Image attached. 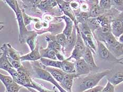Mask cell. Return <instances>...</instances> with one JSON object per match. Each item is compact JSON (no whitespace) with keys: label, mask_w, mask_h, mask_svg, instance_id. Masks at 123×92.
I'll use <instances>...</instances> for the list:
<instances>
[{"label":"cell","mask_w":123,"mask_h":92,"mask_svg":"<svg viewBox=\"0 0 123 92\" xmlns=\"http://www.w3.org/2000/svg\"><path fill=\"white\" fill-rule=\"evenodd\" d=\"M7 72L11 75L15 82L21 86L25 87L31 92H36L31 90L32 88L36 89L40 92H55L44 88L42 85L33 81L29 74L28 71L24 67L18 70L13 68Z\"/></svg>","instance_id":"obj_1"},{"label":"cell","mask_w":123,"mask_h":92,"mask_svg":"<svg viewBox=\"0 0 123 92\" xmlns=\"http://www.w3.org/2000/svg\"><path fill=\"white\" fill-rule=\"evenodd\" d=\"M111 72V71L110 70H107L103 72L95 73L85 76L80 84L78 92H83L87 89L95 87L104 77L108 75Z\"/></svg>","instance_id":"obj_2"},{"label":"cell","mask_w":123,"mask_h":92,"mask_svg":"<svg viewBox=\"0 0 123 92\" xmlns=\"http://www.w3.org/2000/svg\"><path fill=\"white\" fill-rule=\"evenodd\" d=\"M32 70L33 77L50 82L54 85L60 92H67L60 86V84L58 83V81L53 77L50 73L45 70L44 68L41 67L39 62H34L32 64Z\"/></svg>","instance_id":"obj_3"},{"label":"cell","mask_w":123,"mask_h":92,"mask_svg":"<svg viewBox=\"0 0 123 92\" xmlns=\"http://www.w3.org/2000/svg\"><path fill=\"white\" fill-rule=\"evenodd\" d=\"M101 42L105 43L109 51L117 59L123 55V45L117 40L111 32L104 36Z\"/></svg>","instance_id":"obj_4"},{"label":"cell","mask_w":123,"mask_h":92,"mask_svg":"<svg viewBox=\"0 0 123 92\" xmlns=\"http://www.w3.org/2000/svg\"><path fill=\"white\" fill-rule=\"evenodd\" d=\"M78 27L80 31L81 35L86 46L89 48L93 53L96 52V41L95 42L93 33L90 30L87 23L78 24Z\"/></svg>","instance_id":"obj_5"},{"label":"cell","mask_w":123,"mask_h":92,"mask_svg":"<svg viewBox=\"0 0 123 92\" xmlns=\"http://www.w3.org/2000/svg\"><path fill=\"white\" fill-rule=\"evenodd\" d=\"M77 30V41L71 55L66 60H70L71 59H74L76 60L82 59L84 56V54L86 48V46L81 35L80 31L78 27V24H75Z\"/></svg>","instance_id":"obj_6"},{"label":"cell","mask_w":123,"mask_h":92,"mask_svg":"<svg viewBox=\"0 0 123 92\" xmlns=\"http://www.w3.org/2000/svg\"><path fill=\"white\" fill-rule=\"evenodd\" d=\"M15 15L17 16L18 28H19V41L21 43H22L25 41V42L26 38L30 35L31 32L29 31L26 28L23 18L22 12L20 9L18 3L17 5V12L15 13Z\"/></svg>","instance_id":"obj_7"},{"label":"cell","mask_w":123,"mask_h":92,"mask_svg":"<svg viewBox=\"0 0 123 92\" xmlns=\"http://www.w3.org/2000/svg\"><path fill=\"white\" fill-rule=\"evenodd\" d=\"M96 41L97 45L98 54L101 59L110 62H117L118 63L121 62L119 61L118 59H117L111 53L107 47L102 43V42L98 41L97 39H96Z\"/></svg>","instance_id":"obj_8"},{"label":"cell","mask_w":123,"mask_h":92,"mask_svg":"<svg viewBox=\"0 0 123 92\" xmlns=\"http://www.w3.org/2000/svg\"><path fill=\"white\" fill-rule=\"evenodd\" d=\"M0 67L1 69L6 70L7 72L13 68L8 59L7 44H3L1 47Z\"/></svg>","instance_id":"obj_9"},{"label":"cell","mask_w":123,"mask_h":92,"mask_svg":"<svg viewBox=\"0 0 123 92\" xmlns=\"http://www.w3.org/2000/svg\"><path fill=\"white\" fill-rule=\"evenodd\" d=\"M76 74L79 77L82 75H88L92 71V68L84 59H82L76 60L75 62Z\"/></svg>","instance_id":"obj_10"},{"label":"cell","mask_w":123,"mask_h":92,"mask_svg":"<svg viewBox=\"0 0 123 92\" xmlns=\"http://www.w3.org/2000/svg\"><path fill=\"white\" fill-rule=\"evenodd\" d=\"M59 6L62 11L65 13L66 16H68L73 20V22H74V24L78 23L76 20V17L75 16V14L73 12V10L71 9L70 7V3H69L68 1H57Z\"/></svg>","instance_id":"obj_11"},{"label":"cell","mask_w":123,"mask_h":92,"mask_svg":"<svg viewBox=\"0 0 123 92\" xmlns=\"http://www.w3.org/2000/svg\"><path fill=\"white\" fill-rule=\"evenodd\" d=\"M78 77L79 76L76 73L66 74L60 85L67 92H72L74 80Z\"/></svg>","instance_id":"obj_12"},{"label":"cell","mask_w":123,"mask_h":92,"mask_svg":"<svg viewBox=\"0 0 123 92\" xmlns=\"http://www.w3.org/2000/svg\"><path fill=\"white\" fill-rule=\"evenodd\" d=\"M111 27L113 35L116 38H119L123 34V20L117 19L111 21Z\"/></svg>","instance_id":"obj_13"},{"label":"cell","mask_w":123,"mask_h":92,"mask_svg":"<svg viewBox=\"0 0 123 92\" xmlns=\"http://www.w3.org/2000/svg\"><path fill=\"white\" fill-rule=\"evenodd\" d=\"M77 41V30L75 25L74 26L73 31L70 36H69L67 39V44L64 50L67 53V54L70 55L71 52H73V49H74V46Z\"/></svg>","instance_id":"obj_14"},{"label":"cell","mask_w":123,"mask_h":92,"mask_svg":"<svg viewBox=\"0 0 123 92\" xmlns=\"http://www.w3.org/2000/svg\"><path fill=\"white\" fill-rule=\"evenodd\" d=\"M42 58L40 49L38 46L36 47L33 51H31L29 53L21 56L20 60L21 62L23 61H36L39 60H40Z\"/></svg>","instance_id":"obj_15"},{"label":"cell","mask_w":123,"mask_h":92,"mask_svg":"<svg viewBox=\"0 0 123 92\" xmlns=\"http://www.w3.org/2000/svg\"><path fill=\"white\" fill-rule=\"evenodd\" d=\"M44 68L45 70H47L48 72L50 73L51 75L53 76V77L58 83H59V84L62 82L64 76L66 74V73L64 72L62 70L58 68L44 66Z\"/></svg>","instance_id":"obj_16"},{"label":"cell","mask_w":123,"mask_h":92,"mask_svg":"<svg viewBox=\"0 0 123 92\" xmlns=\"http://www.w3.org/2000/svg\"><path fill=\"white\" fill-rule=\"evenodd\" d=\"M82 58L84 59L86 62L89 65V66L92 68V70L97 69L98 68L97 65L96 64L94 59H93L92 51L87 46Z\"/></svg>","instance_id":"obj_17"},{"label":"cell","mask_w":123,"mask_h":92,"mask_svg":"<svg viewBox=\"0 0 123 92\" xmlns=\"http://www.w3.org/2000/svg\"><path fill=\"white\" fill-rule=\"evenodd\" d=\"M61 67L64 72L66 74L76 73L75 63L72 62L70 60L66 59L61 62Z\"/></svg>","instance_id":"obj_18"},{"label":"cell","mask_w":123,"mask_h":92,"mask_svg":"<svg viewBox=\"0 0 123 92\" xmlns=\"http://www.w3.org/2000/svg\"><path fill=\"white\" fill-rule=\"evenodd\" d=\"M47 41L48 42V48L52 49L57 53H60L62 49V47L59 44L55 39V37L51 36H47Z\"/></svg>","instance_id":"obj_19"},{"label":"cell","mask_w":123,"mask_h":92,"mask_svg":"<svg viewBox=\"0 0 123 92\" xmlns=\"http://www.w3.org/2000/svg\"><path fill=\"white\" fill-rule=\"evenodd\" d=\"M105 11L101 9L99 5V1H95V3H93L89 11L90 17L93 18L97 17L103 15Z\"/></svg>","instance_id":"obj_20"},{"label":"cell","mask_w":123,"mask_h":92,"mask_svg":"<svg viewBox=\"0 0 123 92\" xmlns=\"http://www.w3.org/2000/svg\"><path fill=\"white\" fill-rule=\"evenodd\" d=\"M61 18L65 20L66 24V27L65 29H64L62 33L65 34V35L66 36L67 38L69 36L71 35L72 32H73L74 26L73 24L74 22L71 18L68 17V16H67L66 15L62 16V17H61Z\"/></svg>","instance_id":"obj_21"},{"label":"cell","mask_w":123,"mask_h":92,"mask_svg":"<svg viewBox=\"0 0 123 92\" xmlns=\"http://www.w3.org/2000/svg\"><path fill=\"white\" fill-rule=\"evenodd\" d=\"M40 53L41 57L43 58H46L51 60H58L57 57V52L52 49H51L47 47L46 49H40Z\"/></svg>","instance_id":"obj_22"},{"label":"cell","mask_w":123,"mask_h":92,"mask_svg":"<svg viewBox=\"0 0 123 92\" xmlns=\"http://www.w3.org/2000/svg\"><path fill=\"white\" fill-rule=\"evenodd\" d=\"M40 60L44 66L58 68L59 69H61V62L59 60H55L43 57H42Z\"/></svg>","instance_id":"obj_23"},{"label":"cell","mask_w":123,"mask_h":92,"mask_svg":"<svg viewBox=\"0 0 123 92\" xmlns=\"http://www.w3.org/2000/svg\"><path fill=\"white\" fill-rule=\"evenodd\" d=\"M108 81L115 86L123 82V71L117 72L108 78Z\"/></svg>","instance_id":"obj_24"},{"label":"cell","mask_w":123,"mask_h":92,"mask_svg":"<svg viewBox=\"0 0 123 92\" xmlns=\"http://www.w3.org/2000/svg\"><path fill=\"white\" fill-rule=\"evenodd\" d=\"M37 33L31 32L25 40V42L29 45L31 51H33L37 47Z\"/></svg>","instance_id":"obj_25"},{"label":"cell","mask_w":123,"mask_h":92,"mask_svg":"<svg viewBox=\"0 0 123 92\" xmlns=\"http://www.w3.org/2000/svg\"><path fill=\"white\" fill-rule=\"evenodd\" d=\"M8 56L16 60H20L21 56L20 53L13 49L10 44H7ZM21 61V60H20Z\"/></svg>","instance_id":"obj_26"},{"label":"cell","mask_w":123,"mask_h":92,"mask_svg":"<svg viewBox=\"0 0 123 92\" xmlns=\"http://www.w3.org/2000/svg\"><path fill=\"white\" fill-rule=\"evenodd\" d=\"M87 24L92 33L100 27L99 23L98 22L97 17L89 18L87 21Z\"/></svg>","instance_id":"obj_27"},{"label":"cell","mask_w":123,"mask_h":92,"mask_svg":"<svg viewBox=\"0 0 123 92\" xmlns=\"http://www.w3.org/2000/svg\"><path fill=\"white\" fill-rule=\"evenodd\" d=\"M0 80H1V81L3 84H4L5 87L9 86L14 82L12 76L5 75L2 73L0 74Z\"/></svg>","instance_id":"obj_28"},{"label":"cell","mask_w":123,"mask_h":92,"mask_svg":"<svg viewBox=\"0 0 123 92\" xmlns=\"http://www.w3.org/2000/svg\"><path fill=\"white\" fill-rule=\"evenodd\" d=\"M55 37L56 41L62 46V49H64L67 44V38L66 36L62 33L57 34Z\"/></svg>","instance_id":"obj_29"},{"label":"cell","mask_w":123,"mask_h":92,"mask_svg":"<svg viewBox=\"0 0 123 92\" xmlns=\"http://www.w3.org/2000/svg\"><path fill=\"white\" fill-rule=\"evenodd\" d=\"M22 86L20 85L16 82L12 83L11 85L5 87L6 91L7 92H18L20 89L22 88Z\"/></svg>","instance_id":"obj_30"},{"label":"cell","mask_w":123,"mask_h":92,"mask_svg":"<svg viewBox=\"0 0 123 92\" xmlns=\"http://www.w3.org/2000/svg\"><path fill=\"white\" fill-rule=\"evenodd\" d=\"M99 5L104 11L110 10L112 7L111 1V0H101L99 1Z\"/></svg>","instance_id":"obj_31"},{"label":"cell","mask_w":123,"mask_h":92,"mask_svg":"<svg viewBox=\"0 0 123 92\" xmlns=\"http://www.w3.org/2000/svg\"><path fill=\"white\" fill-rule=\"evenodd\" d=\"M8 59H9V61L11 63V64L12 65L13 67L16 70H19L21 68L23 67V65H22V63L20 60H13L11 58L8 56Z\"/></svg>","instance_id":"obj_32"},{"label":"cell","mask_w":123,"mask_h":92,"mask_svg":"<svg viewBox=\"0 0 123 92\" xmlns=\"http://www.w3.org/2000/svg\"><path fill=\"white\" fill-rule=\"evenodd\" d=\"M112 6L118 11L123 12V0L122 1H111Z\"/></svg>","instance_id":"obj_33"},{"label":"cell","mask_w":123,"mask_h":92,"mask_svg":"<svg viewBox=\"0 0 123 92\" xmlns=\"http://www.w3.org/2000/svg\"><path fill=\"white\" fill-rule=\"evenodd\" d=\"M22 15H23V20H24V22H25V26H26L28 25H29V24L30 23L31 21L34 20L36 22L37 21H39L38 20L35 19V18H33L32 17H31V16H29L28 15H27L26 13L23 11L22 12Z\"/></svg>","instance_id":"obj_34"},{"label":"cell","mask_w":123,"mask_h":92,"mask_svg":"<svg viewBox=\"0 0 123 92\" xmlns=\"http://www.w3.org/2000/svg\"><path fill=\"white\" fill-rule=\"evenodd\" d=\"M5 2L9 5V6L13 10L15 13L17 12V5L18 1H13V0H6Z\"/></svg>","instance_id":"obj_35"},{"label":"cell","mask_w":123,"mask_h":92,"mask_svg":"<svg viewBox=\"0 0 123 92\" xmlns=\"http://www.w3.org/2000/svg\"><path fill=\"white\" fill-rule=\"evenodd\" d=\"M101 92H115V86L108 81Z\"/></svg>","instance_id":"obj_36"},{"label":"cell","mask_w":123,"mask_h":92,"mask_svg":"<svg viewBox=\"0 0 123 92\" xmlns=\"http://www.w3.org/2000/svg\"><path fill=\"white\" fill-rule=\"evenodd\" d=\"M70 5L71 9L74 11L78 10L80 7V5L79 2L78 1H71Z\"/></svg>","instance_id":"obj_37"},{"label":"cell","mask_w":123,"mask_h":92,"mask_svg":"<svg viewBox=\"0 0 123 92\" xmlns=\"http://www.w3.org/2000/svg\"><path fill=\"white\" fill-rule=\"evenodd\" d=\"M104 87L102 86H97L94 88L87 89V90L83 92H101Z\"/></svg>","instance_id":"obj_38"},{"label":"cell","mask_w":123,"mask_h":92,"mask_svg":"<svg viewBox=\"0 0 123 92\" xmlns=\"http://www.w3.org/2000/svg\"><path fill=\"white\" fill-rule=\"evenodd\" d=\"M80 9L82 10V12H87L88 11H90V8H89V4L85 3L80 5Z\"/></svg>","instance_id":"obj_39"},{"label":"cell","mask_w":123,"mask_h":92,"mask_svg":"<svg viewBox=\"0 0 123 92\" xmlns=\"http://www.w3.org/2000/svg\"><path fill=\"white\" fill-rule=\"evenodd\" d=\"M118 41L123 45V34H122V35L119 38Z\"/></svg>","instance_id":"obj_40"},{"label":"cell","mask_w":123,"mask_h":92,"mask_svg":"<svg viewBox=\"0 0 123 92\" xmlns=\"http://www.w3.org/2000/svg\"><path fill=\"white\" fill-rule=\"evenodd\" d=\"M118 60H119V61L121 62L119 63V64L123 65V57L122 58V59H118Z\"/></svg>","instance_id":"obj_41"},{"label":"cell","mask_w":123,"mask_h":92,"mask_svg":"<svg viewBox=\"0 0 123 92\" xmlns=\"http://www.w3.org/2000/svg\"><path fill=\"white\" fill-rule=\"evenodd\" d=\"M5 92H6V91H5Z\"/></svg>","instance_id":"obj_42"}]
</instances>
